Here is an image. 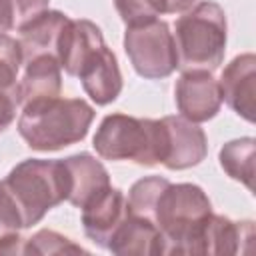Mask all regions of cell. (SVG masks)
Returning a JSON list of instances; mask_svg holds the SVG:
<instances>
[{
  "instance_id": "obj_25",
  "label": "cell",
  "mask_w": 256,
  "mask_h": 256,
  "mask_svg": "<svg viewBox=\"0 0 256 256\" xmlns=\"http://www.w3.org/2000/svg\"><path fill=\"white\" fill-rule=\"evenodd\" d=\"M18 106H20L18 86L10 88V90H0V132L6 130L14 122Z\"/></svg>"
},
{
  "instance_id": "obj_20",
  "label": "cell",
  "mask_w": 256,
  "mask_h": 256,
  "mask_svg": "<svg viewBox=\"0 0 256 256\" xmlns=\"http://www.w3.org/2000/svg\"><path fill=\"white\" fill-rule=\"evenodd\" d=\"M166 184H168V180L160 178V176H148V178L134 182L130 192H128V200H126L128 210L132 214H138V216L152 220V210H154L156 198L164 190Z\"/></svg>"
},
{
  "instance_id": "obj_22",
  "label": "cell",
  "mask_w": 256,
  "mask_h": 256,
  "mask_svg": "<svg viewBox=\"0 0 256 256\" xmlns=\"http://www.w3.org/2000/svg\"><path fill=\"white\" fill-rule=\"evenodd\" d=\"M24 252L26 254H74V252H86V250L54 230H40L32 238H28Z\"/></svg>"
},
{
  "instance_id": "obj_17",
  "label": "cell",
  "mask_w": 256,
  "mask_h": 256,
  "mask_svg": "<svg viewBox=\"0 0 256 256\" xmlns=\"http://www.w3.org/2000/svg\"><path fill=\"white\" fill-rule=\"evenodd\" d=\"M64 164L70 174L68 202L78 208H82L98 192L110 186L106 168L90 154H74L70 158H64Z\"/></svg>"
},
{
  "instance_id": "obj_26",
  "label": "cell",
  "mask_w": 256,
  "mask_h": 256,
  "mask_svg": "<svg viewBox=\"0 0 256 256\" xmlns=\"http://www.w3.org/2000/svg\"><path fill=\"white\" fill-rule=\"evenodd\" d=\"M154 10L160 14H178V12H186L190 10L196 0H150Z\"/></svg>"
},
{
  "instance_id": "obj_1",
  "label": "cell",
  "mask_w": 256,
  "mask_h": 256,
  "mask_svg": "<svg viewBox=\"0 0 256 256\" xmlns=\"http://www.w3.org/2000/svg\"><path fill=\"white\" fill-rule=\"evenodd\" d=\"M94 120V108L82 98H48L22 106L18 132L32 150L50 152L80 142Z\"/></svg>"
},
{
  "instance_id": "obj_19",
  "label": "cell",
  "mask_w": 256,
  "mask_h": 256,
  "mask_svg": "<svg viewBox=\"0 0 256 256\" xmlns=\"http://www.w3.org/2000/svg\"><path fill=\"white\" fill-rule=\"evenodd\" d=\"M20 228H24L20 212H18L12 196L0 182V254L18 252Z\"/></svg>"
},
{
  "instance_id": "obj_9",
  "label": "cell",
  "mask_w": 256,
  "mask_h": 256,
  "mask_svg": "<svg viewBox=\"0 0 256 256\" xmlns=\"http://www.w3.org/2000/svg\"><path fill=\"white\" fill-rule=\"evenodd\" d=\"M222 100L244 120L254 122L256 112V56L240 54L222 72L218 82Z\"/></svg>"
},
{
  "instance_id": "obj_11",
  "label": "cell",
  "mask_w": 256,
  "mask_h": 256,
  "mask_svg": "<svg viewBox=\"0 0 256 256\" xmlns=\"http://www.w3.org/2000/svg\"><path fill=\"white\" fill-rule=\"evenodd\" d=\"M128 214V202L118 188H104L82 206V224L86 236L98 246H108L110 236Z\"/></svg>"
},
{
  "instance_id": "obj_21",
  "label": "cell",
  "mask_w": 256,
  "mask_h": 256,
  "mask_svg": "<svg viewBox=\"0 0 256 256\" xmlns=\"http://www.w3.org/2000/svg\"><path fill=\"white\" fill-rule=\"evenodd\" d=\"M48 8V0H0V34L22 28L28 20Z\"/></svg>"
},
{
  "instance_id": "obj_10",
  "label": "cell",
  "mask_w": 256,
  "mask_h": 256,
  "mask_svg": "<svg viewBox=\"0 0 256 256\" xmlns=\"http://www.w3.org/2000/svg\"><path fill=\"white\" fill-rule=\"evenodd\" d=\"M78 78L84 92L100 106L114 102L122 90V74L116 56L106 44H100L88 54L78 72Z\"/></svg>"
},
{
  "instance_id": "obj_13",
  "label": "cell",
  "mask_w": 256,
  "mask_h": 256,
  "mask_svg": "<svg viewBox=\"0 0 256 256\" xmlns=\"http://www.w3.org/2000/svg\"><path fill=\"white\" fill-rule=\"evenodd\" d=\"M100 44H104V38H102L100 28L94 22L68 18L58 38L56 60L66 74L78 76L88 54L96 50Z\"/></svg>"
},
{
  "instance_id": "obj_3",
  "label": "cell",
  "mask_w": 256,
  "mask_h": 256,
  "mask_svg": "<svg viewBox=\"0 0 256 256\" xmlns=\"http://www.w3.org/2000/svg\"><path fill=\"white\" fill-rule=\"evenodd\" d=\"M212 214V204L196 184H166L158 194L152 222L160 230L166 254H192L196 238Z\"/></svg>"
},
{
  "instance_id": "obj_16",
  "label": "cell",
  "mask_w": 256,
  "mask_h": 256,
  "mask_svg": "<svg viewBox=\"0 0 256 256\" xmlns=\"http://www.w3.org/2000/svg\"><path fill=\"white\" fill-rule=\"evenodd\" d=\"M24 64H26V70L18 84L20 106L60 96V90H62L60 70L62 68H60L56 56L44 54V56H36L32 60H28Z\"/></svg>"
},
{
  "instance_id": "obj_12",
  "label": "cell",
  "mask_w": 256,
  "mask_h": 256,
  "mask_svg": "<svg viewBox=\"0 0 256 256\" xmlns=\"http://www.w3.org/2000/svg\"><path fill=\"white\" fill-rule=\"evenodd\" d=\"M254 226L250 220L232 222L226 216L210 214L204 222L192 254H236L248 252V244L252 242Z\"/></svg>"
},
{
  "instance_id": "obj_23",
  "label": "cell",
  "mask_w": 256,
  "mask_h": 256,
  "mask_svg": "<svg viewBox=\"0 0 256 256\" xmlns=\"http://www.w3.org/2000/svg\"><path fill=\"white\" fill-rule=\"evenodd\" d=\"M20 64H24L20 44L10 36L0 34V90H10L18 86L16 80Z\"/></svg>"
},
{
  "instance_id": "obj_14",
  "label": "cell",
  "mask_w": 256,
  "mask_h": 256,
  "mask_svg": "<svg viewBox=\"0 0 256 256\" xmlns=\"http://www.w3.org/2000/svg\"><path fill=\"white\" fill-rule=\"evenodd\" d=\"M106 248L114 254H166L164 238L156 224L130 210L110 236Z\"/></svg>"
},
{
  "instance_id": "obj_2",
  "label": "cell",
  "mask_w": 256,
  "mask_h": 256,
  "mask_svg": "<svg viewBox=\"0 0 256 256\" xmlns=\"http://www.w3.org/2000/svg\"><path fill=\"white\" fill-rule=\"evenodd\" d=\"M2 184L18 208L24 228L38 224L70 194V174L64 160H24L10 170Z\"/></svg>"
},
{
  "instance_id": "obj_15",
  "label": "cell",
  "mask_w": 256,
  "mask_h": 256,
  "mask_svg": "<svg viewBox=\"0 0 256 256\" xmlns=\"http://www.w3.org/2000/svg\"><path fill=\"white\" fill-rule=\"evenodd\" d=\"M68 22V16L58 10H44L36 14L32 20H28L20 28V48H22V62H28L36 56H56L58 38Z\"/></svg>"
},
{
  "instance_id": "obj_4",
  "label": "cell",
  "mask_w": 256,
  "mask_h": 256,
  "mask_svg": "<svg viewBox=\"0 0 256 256\" xmlns=\"http://www.w3.org/2000/svg\"><path fill=\"white\" fill-rule=\"evenodd\" d=\"M178 66L192 70H214L224 60L226 14L216 2H200L186 10L176 22Z\"/></svg>"
},
{
  "instance_id": "obj_5",
  "label": "cell",
  "mask_w": 256,
  "mask_h": 256,
  "mask_svg": "<svg viewBox=\"0 0 256 256\" xmlns=\"http://www.w3.org/2000/svg\"><path fill=\"white\" fill-rule=\"evenodd\" d=\"M162 122L126 114L106 116L96 134L94 148L106 160H132L140 166L162 162Z\"/></svg>"
},
{
  "instance_id": "obj_8",
  "label": "cell",
  "mask_w": 256,
  "mask_h": 256,
  "mask_svg": "<svg viewBox=\"0 0 256 256\" xmlns=\"http://www.w3.org/2000/svg\"><path fill=\"white\" fill-rule=\"evenodd\" d=\"M176 106L190 122H206L214 118L222 104L220 86L210 70H186L174 88Z\"/></svg>"
},
{
  "instance_id": "obj_7",
  "label": "cell",
  "mask_w": 256,
  "mask_h": 256,
  "mask_svg": "<svg viewBox=\"0 0 256 256\" xmlns=\"http://www.w3.org/2000/svg\"><path fill=\"white\" fill-rule=\"evenodd\" d=\"M162 122V162L170 170H184L204 160L208 142L202 128L184 116H164Z\"/></svg>"
},
{
  "instance_id": "obj_6",
  "label": "cell",
  "mask_w": 256,
  "mask_h": 256,
  "mask_svg": "<svg viewBox=\"0 0 256 256\" xmlns=\"http://www.w3.org/2000/svg\"><path fill=\"white\" fill-rule=\"evenodd\" d=\"M124 50L134 70L150 80L166 78L178 68V50L166 22L154 18L126 26Z\"/></svg>"
},
{
  "instance_id": "obj_24",
  "label": "cell",
  "mask_w": 256,
  "mask_h": 256,
  "mask_svg": "<svg viewBox=\"0 0 256 256\" xmlns=\"http://www.w3.org/2000/svg\"><path fill=\"white\" fill-rule=\"evenodd\" d=\"M114 4H116V10L126 26L142 24V22L154 20L158 16V12L154 10L150 0H114Z\"/></svg>"
},
{
  "instance_id": "obj_18",
  "label": "cell",
  "mask_w": 256,
  "mask_h": 256,
  "mask_svg": "<svg viewBox=\"0 0 256 256\" xmlns=\"http://www.w3.org/2000/svg\"><path fill=\"white\" fill-rule=\"evenodd\" d=\"M222 170L254 192V138L230 140L220 148Z\"/></svg>"
}]
</instances>
